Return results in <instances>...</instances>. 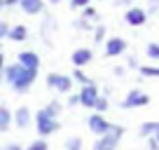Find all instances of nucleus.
I'll list each match as a JSON object with an SVG mask.
<instances>
[{
    "mask_svg": "<svg viewBox=\"0 0 159 150\" xmlns=\"http://www.w3.org/2000/svg\"><path fill=\"white\" fill-rule=\"evenodd\" d=\"M35 77H38V70L33 68H24L21 63H12V66H5V82L12 87L14 91L24 94L33 87Z\"/></svg>",
    "mask_w": 159,
    "mask_h": 150,
    "instance_id": "nucleus-1",
    "label": "nucleus"
},
{
    "mask_svg": "<svg viewBox=\"0 0 159 150\" xmlns=\"http://www.w3.org/2000/svg\"><path fill=\"white\" fill-rule=\"evenodd\" d=\"M35 129L45 138V136H52V134H56V131L61 129V122H59V117H52L49 113L42 108V110L35 113Z\"/></svg>",
    "mask_w": 159,
    "mask_h": 150,
    "instance_id": "nucleus-2",
    "label": "nucleus"
},
{
    "mask_svg": "<svg viewBox=\"0 0 159 150\" xmlns=\"http://www.w3.org/2000/svg\"><path fill=\"white\" fill-rule=\"evenodd\" d=\"M122 136H124V127L115 124L112 131H108V134H103V136L96 138V143H94V148H91V150H117Z\"/></svg>",
    "mask_w": 159,
    "mask_h": 150,
    "instance_id": "nucleus-3",
    "label": "nucleus"
},
{
    "mask_svg": "<svg viewBox=\"0 0 159 150\" xmlns=\"http://www.w3.org/2000/svg\"><path fill=\"white\" fill-rule=\"evenodd\" d=\"M87 127H89V131H91V134H96V136H103V134H108V131L115 129L112 122H110L103 113H96V110L87 117Z\"/></svg>",
    "mask_w": 159,
    "mask_h": 150,
    "instance_id": "nucleus-4",
    "label": "nucleus"
},
{
    "mask_svg": "<svg viewBox=\"0 0 159 150\" xmlns=\"http://www.w3.org/2000/svg\"><path fill=\"white\" fill-rule=\"evenodd\" d=\"M148 16L150 12L145 7H138V5H131L124 10V24L126 26H134V28H140V26L148 24Z\"/></svg>",
    "mask_w": 159,
    "mask_h": 150,
    "instance_id": "nucleus-5",
    "label": "nucleus"
},
{
    "mask_svg": "<svg viewBox=\"0 0 159 150\" xmlns=\"http://www.w3.org/2000/svg\"><path fill=\"white\" fill-rule=\"evenodd\" d=\"M148 103H150V94H148V91L131 89L124 99L119 101V108H124V110H129V108H143V105H148Z\"/></svg>",
    "mask_w": 159,
    "mask_h": 150,
    "instance_id": "nucleus-6",
    "label": "nucleus"
},
{
    "mask_svg": "<svg viewBox=\"0 0 159 150\" xmlns=\"http://www.w3.org/2000/svg\"><path fill=\"white\" fill-rule=\"evenodd\" d=\"M73 77L70 75H63V73H49L47 75V87L54 91H59V94H68L70 89H73Z\"/></svg>",
    "mask_w": 159,
    "mask_h": 150,
    "instance_id": "nucleus-7",
    "label": "nucleus"
},
{
    "mask_svg": "<svg viewBox=\"0 0 159 150\" xmlns=\"http://www.w3.org/2000/svg\"><path fill=\"white\" fill-rule=\"evenodd\" d=\"M77 94H80V105L94 110V105H96V101H98L101 91H98V85H96V82H89V85H82V87H80Z\"/></svg>",
    "mask_w": 159,
    "mask_h": 150,
    "instance_id": "nucleus-8",
    "label": "nucleus"
},
{
    "mask_svg": "<svg viewBox=\"0 0 159 150\" xmlns=\"http://www.w3.org/2000/svg\"><path fill=\"white\" fill-rule=\"evenodd\" d=\"M126 49H129V42L124 38H119V35H110L108 40L103 42L105 56H122V54H126Z\"/></svg>",
    "mask_w": 159,
    "mask_h": 150,
    "instance_id": "nucleus-9",
    "label": "nucleus"
},
{
    "mask_svg": "<svg viewBox=\"0 0 159 150\" xmlns=\"http://www.w3.org/2000/svg\"><path fill=\"white\" fill-rule=\"evenodd\" d=\"M70 61H73L75 68H84V66H89L94 61V49L91 47H77L70 54Z\"/></svg>",
    "mask_w": 159,
    "mask_h": 150,
    "instance_id": "nucleus-10",
    "label": "nucleus"
},
{
    "mask_svg": "<svg viewBox=\"0 0 159 150\" xmlns=\"http://www.w3.org/2000/svg\"><path fill=\"white\" fill-rule=\"evenodd\" d=\"M16 63H21L24 68H33V70H38V68H40V56L35 54V52L26 49V52H19V54H16Z\"/></svg>",
    "mask_w": 159,
    "mask_h": 150,
    "instance_id": "nucleus-11",
    "label": "nucleus"
},
{
    "mask_svg": "<svg viewBox=\"0 0 159 150\" xmlns=\"http://www.w3.org/2000/svg\"><path fill=\"white\" fill-rule=\"evenodd\" d=\"M19 7L26 14H40V12L45 10V0H21Z\"/></svg>",
    "mask_w": 159,
    "mask_h": 150,
    "instance_id": "nucleus-12",
    "label": "nucleus"
},
{
    "mask_svg": "<svg viewBox=\"0 0 159 150\" xmlns=\"http://www.w3.org/2000/svg\"><path fill=\"white\" fill-rule=\"evenodd\" d=\"M14 124L19 127V129H26V127L30 124V110L26 108V105L16 108V113H14Z\"/></svg>",
    "mask_w": 159,
    "mask_h": 150,
    "instance_id": "nucleus-13",
    "label": "nucleus"
},
{
    "mask_svg": "<svg viewBox=\"0 0 159 150\" xmlns=\"http://www.w3.org/2000/svg\"><path fill=\"white\" fill-rule=\"evenodd\" d=\"M10 40H14V42H24L26 38H28V28H26L24 24H16V26H12L10 28V35H7Z\"/></svg>",
    "mask_w": 159,
    "mask_h": 150,
    "instance_id": "nucleus-14",
    "label": "nucleus"
},
{
    "mask_svg": "<svg viewBox=\"0 0 159 150\" xmlns=\"http://www.w3.org/2000/svg\"><path fill=\"white\" fill-rule=\"evenodd\" d=\"M157 127H159V122H154V120L143 122V124L138 127V136H140V138H150V136L157 131Z\"/></svg>",
    "mask_w": 159,
    "mask_h": 150,
    "instance_id": "nucleus-15",
    "label": "nucleus"
},
{
    "mask_svg": "<svg viewBox=\"0 0 159 150\" xmlns=\"http://www.w3.org/2000/svg\"><path fill=\"white\" fill-rule=\"evenodd\" d=\"M12 120H14V115H12L5 105H0V131H7V129H10Z\"/></svg>",
    "mask_w": 159,
    "mask_h": 150,
    "instance_id": "nucleus-16",
    "label": "nucleus"
},
{
    "mask_svg": "<svg viewBox=\"0 0 159 150\" xmlns=\"http://www.w3.org/2000/svg\"><path fill=\"white\" fill-rule=\"evenodd\" d=\"M138 75H140V77H159V66H152V63H140Z\"/></svg>",
    "mask_w": 159,
    "mask_h": 150,
    "instance_id": "nucleus-17",
    "label": "nucleus"
},
{
    "mask_svg": "<svg viewBox=\"0 0 159 150\" xmlns=\"http://www.w3.org/2000/svg\"><path fill=\"white\" fill-rule=\"evenodd\" d=\"M145 56L150 61H159V42H148L145 45Z\"/></svg>",
    "mask_w": 159,
    "mask_h": 150,
    "instance_id": "nucleus-18",
    "label": "nucleus"
},
{
    "mask_svg": "<svg viewBox=\"0 0 159 150\" xmlns=\"http://www.w3.org/2000/svg\"><path fill=\"white\" fill-rule=\"evenodd\" d=\"M45 110L49 113L52 117H59V115H61V110H63V105H61V101H56V99H54V101H49V103L45 105Z\"/></svg>",
    "mask_w": 159,
    "mask_h": 150,
    "instance_id": "nucleus-19",
    "label": "nucleus"
},
{
    "mask_svg": "<svg viewBox=\"0 0 159 150\" xmlns=\"http://www.w3.org/2000/svg\"><path fill=\"white\" fill-rule=\"evenodd\" d=\"M82 19H84V21H89V24H94V21L98 19V10H96L94 5L84 7V10H82Z\"/></svg>",
    "mask_w": 159,
    "mask_h": 150,
    "instance_id": "nucleus-20",
    "label": "nucleus"
},
{
    "mask_svg": "<svg viewBox=\"0 0 159 150\" xmlns=\"http://www.w3.org/2000/svg\"><path fill=\"white\" fill-rule=\"evenodd\" d=\"M73 80H75V82H80V85H89V82H94V80H91V77H89V75H87L82 68H75V70H73Z\"/></svg>",
    "mask_w": 159,
    "mask_h": 150,
    "instance_id": "nucleus-21",
    "label": "nucleus"
},
{
    "mask_svg": "<svg viewBox=\"0 0 159 150\" xmlns=\"http://www.w3.org/2000/svg\"><path fill=\"white\" fill-rule=\"evenodd\" d=\"M63 148L66 150H82V138L80 136H70V138H66Z\"/></svg>",
    "mask_w": 159,
    "mask_h": 150,
    "instance_id": "nucleus-22",
    "label": "nucleus"
},
{
    "mask_svg": "<svg viewBox=\"0 0 159 150\" xmlns=\"http://www.w3.org/2000/svg\"><path fill=\"white\" fill-rule=\"evenodd\" d=\"M105 40H108V35H105V26H103V24H98V26L94 28V42L103 45Z\"/></svg>",
    "mask_w": 159,
    "mask_h": 150,
    "instance_id": "nucleus-23",
    "label": "nucleus"
},
{
    "mask_svg": "<svg viewBox=\"0 0 159 150\" xmlns=\"http://www.w3.org/2000/svg\"><path fill=\"white\" fill-rule=\"evenodd\" d=\"M108 108H110L108 96H105V94H101V96H98V101H96V105H94V110H96V113H105Z\"/></svg>",
    "mask_w": 159,
    "mask_h": 150,
    "instance_id": "nucleus-24",
    "label": "nucleus"
},
{
    "mask_svg": "<svg viewBox=\"0 0 159 150\" xmlns=\"http://www.w3.org/2000/svg\"><path fill=\"white\" fill-rule=\"evenodd\" d=\"M26 150H49V145H47V141L40 136V138H35V141H33V143H30Z\"/></svg>",
    "mask_w": 159,
    "mask_h": 150,
    "instance_id": "nucleus-25",
    "label": "nucleus"
},
{
    "mask_svg": "<svg viewBox=\"0 0 159 150\" xmlns=\"http://www.w3.org/2000/svg\"><path fill=\"white\" fill-rule=\"evenodd\" d=\"M91 5V0H70V10H84Z\"/></svg>",
    "mask_w": 159,
    "mask_h": 150,
    "instance_id": "nucleus-26",
    "label": "nucleus"
},
{
    "mask_svg": "<svg viewBox=\"0 0 159 150\" xmlns=\"http://www.w3.org/2000/svg\"><path fill=\"white\" fill-rule=\"evenodd\" d=\"M126 68H129V70H138V68H140L138 59H136L134 54H129V56H126Z\"/></svg>",
    "mask_w": 159,
    "mask_h": 150,
    "instance_id": "nucleus-27",
    "label": "nucleus"
},
{
    "mask_svg": "<svg viewBox=\"0 0 159 150\" xmlns=\"http://www.w3.org/2000/svg\"><path fill=\"white\" fill-rule=\"evenodd\" d=\"M126 70H129L126 66H115V68H112V73H115V77H124V75H126Z\"/></svg>",
    "mask_w": 159,
    "mask_h": 150,
    "instance_id": "nucleus-28",
    "label": "nucleus"
},
{
    "mask_svg": "<svg viewBox=\"0 0 159 150\" xmlns=\"http://www.w3.org/2000/svg\"><path fill=\"white\" fill-rule=\"evenodd\" d=\"M145 10H148L150 14H154V12L159 10V0H148V7H145Z\"/></svg>",
    "mask_w": 159,
    "mask_h": 150,
    "instance_id": "nucleus-29",
    "label": "nucleus"
},
{
    "mask_svg": "<svg viewBox=\"0 0 159 150\" xmlns=\"http://www.w3.org/2000/svg\"><path fill=\"white\" fill-rule=\"evenodd\" d=\"M10 28H12V26H7L5 21H0V40H2V38H7V35H10Z\"/></svg>",
    "mask_w": 159,
    "mask_h": 150,
    "instance_id": "nucleus-30",
    "label": "nucleus"
},
{
    "mask_svg": "<svg viewBox=\"0 0 159 150\" xmlns=\"http://www.w3.org/2000/svg\"><path fill=\"white\" fill-rule=\"evenodd\" d=\"M5 80V56H2V52H0V82Z\"/></svg>",
    "mask_w": 159,
    "mask_h": 150,
    "instance_id": "nucleus-31",
    "label": "nucleus"
},
{
    "mask_svg": "<svg viewBox=\"0 0 159 150\" xmlns=\"http://www.w3.org/2000/svg\"><path fill=\"white\" fill-rule=\"evenodd\" d=\"M134 0H115V7H131Z\"/></svg>",
    "mask_w": 159,
    "mask_h": 150,
    "instance_id": "nucleus-32",
    "label": "nucleus"
},
{
    "mask_svg": "<svg viewBox=\"0 0 159 150\" xmlns=\"http://www.w3.org/2000/svg\"><path fill=\"white\" fill-rule=\"evenodd\" d=\"M68 105H80V94H70L68 96Z\"/></svg>",
    "mask_w": 159,
    "mask_h": 150,
    "instance_id": "nucleus-33",
    "label": "nucleus"
},
{
    "mask_svg": "<svg viewBox=\"0 0 159 150\" xmlns=\"http://www.w3.org/2000/svg\"><path fill=\"white\" fill-rule=\"evenodd\" d=\"M148 150H159V143H157V141L152 138V136L148 138Z\"/></svg>",
    "mask_w": 159,
    "mask_h": 150,
    "instance_id": "nucleus-34",
    "label": "nucleus"
},
{
    "mask_svg": "<svg viewBox=\"0 0 159 150\" xmlns=\"http://www.w3.org/2000/svg\"><path fill=\"white\" fill-rule=\"evenodd\" d=\"M5 150H26V148H21L19 143H10V145H7V148H5Z\"/></svg>",
    "mask_w": 159,
    "mask_h": 150,
    "instance_id": "nucleus-35",
    "label": "nucleus"
},
{
    "mask_svg": "<svg viewBox=\"0 0 159 150\" xmlns=\"http://www.w3.org/2000/svg\"><path fill=\"white\" fill-rule=\"evenodd\" d=\"M21 0H5V7H14V5H19Z\"/></svg>",
    "mask_w": 159,
    "mask_h": 150,
    "instance_id": "nucleus-36",
    "label": "nucleus"
},
{
    "mask_svg": "<svg viewBox=\"0 0 159 150\" xmlns=\"http://www.w3.org/2000/svg\"><path fill=\"white\" fill-rule=\"evenodd\" d=\"M152 138H154V141H157V143H159V127H157V131H154V134H152Z\"/></svg>",
    "mask_w": 159,
    "mask_h": 150,
    "instance_id": "nucleus-37",
    "label": "nucleus"
},
{
    "mask_svg": "<svg viewBox=\"0 0 159 150\" xmlns=\"http://www.w3.org/2000/svg\"><path fill=\"white\" fill-rule=\"evenodd\" d=\"M47 2H52V5H59V2H61V0H47Z\"/></svg>",
    "mask_w": 159,
    "mask_h": 150,
    "instance_id": "nucleus-38",
    "label": "nucleus"
},
{
    "mask_svg": "<svg viewBox=\"0 0 159 150\" xmlns=\"http://www.w3.org/2000/svg\"><path fill=\"white\" fill-rule=\"evenodd\" d=\"M2 7H5V0H0V10H2Z\"/></svg>",
    "mask_w": 159,
    "mask_h": 150,
    "instance_id": "nucleus-39",
    "label": "nucleus"
},
{
    "mask_svg": "<svg viewBox=\"0 0 159 150\" xmlns=\"http://www.w3.org/2000/svg\"><path fill=\"white\" fill-rule=\"evenodd\" d=\"M0 49H2V47H0Z\"/></svg>",
    "mask_w": 159,
    "mask_h": 150,
    "instance_id": "nucleus-40",
    "label": "nucleus"
}]
</instances>
